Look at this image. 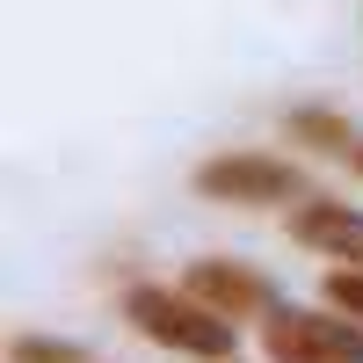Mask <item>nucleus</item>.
Returning a JSON list of instances; mask_svg holds the SVG:
<instances>
[{
  "label": "nucleus",
  "mask_w": 363,
  "mask_h": 363,
  "mask_svg": "<svg viewBox=\"0 0 363 363\" xmlns=\"http://www.w3.org/2000/svg\"><path fill=\"white\" fill-rule=\"evenodd\" d=\"M327 306H342L349 320H363V269H335V277H327Z\"/></svg>",
  "instance_id": "nucleus-8"
},
{
  "label": "nucleus",
  "mask_w": 363,
  "mask_h": 363,
  "mask_svg": "<svg viewBox=\"0 0 363 363\" xmlns=\"http://www.w3.org/2000/svg\"><path fill=\"white\" fill-rule=\"evenodd\" d=\"M291 233L306 240V247L363 269V211H342V203H327V196H306V203H298V218H291Z\"/></svg>",
  "instance_id": "nucleus-5"
},
{
  "label": "nucleus",
  "mask_w": 363,
  "mask_h": 363,
  "mask_svg": "<svg viewBox=\"0 0 363 363\" xmlns=\"http://www.w3.org/2000/svg\"><path fill=\"white\" fill-rule=\"evenodd\" d=\"M189 298H203V306L225 313V320H247V313H269V306H277L269 277H255V269H240V262H196V269H189Z\"/></svg>",
  "instance_id": "nucleus-4"
},
{
  "label": "nucleus",
  "mask_w": 363,
  "mask_h": 363,
  "mask_svg": "<svg viewBox=\"0 0 363 363\" xmlns=\"http://www.w3.org/2000/svg\"><path fill=\"white\" fill-rule=\"evenodd\" d=\"M262 349L269 363H363V320L313 313V306H269L262 320Z\"/></svg>",
  "instance_id": "nucleus-2"
},
{
  "label": "nucleus",
  "mask_w": 363,
  "mask_h": 363,
  "mask_svg": "<svg viewBox=\"0 0 363 363\" xmlns=\"http://www.w3.org/2000/svg\"><path fill=\"white\" fill-rule=\"evenodd\" d=\"M349 160H356V174H363V145H356V153H349Z\"/></svg>",
  "instance_id": "nucleus-9"
},
{
  "label": "nucleus",
  "mask_w": 363,
  "mask_h": 363,
  "mask_svg": "<svg viewBox=\"0 0 363 363\" xmlns=\"http://www.w3.org/2000/svg\"><path fill=\"white\" fill-rule=\"evenodd\" d=\"M124 320L138 327L145 342H160L174 356H233V320L211 313L203 298L189 291H160V284H138L124 298Z\"/></svg>",
  "instance_id": "nucleus-1"
},
{
  "label": "nucleus",
  "mask_w": 363,
  "mask_h": 363,
  "mask_svg": "<svg viewBox=\"0 0 363 363\" xmlns=\"http://www.w3.org/2000/svg\"><path fill=\"white\" fill-rule=\"evenodd\" d=\"M8 363H87V349L80 342H51V335H15Z\"/></svg>",
  "instance_id": "nucleus-7"
},
{
  "label": "nucleus",
  "mask_w": 363,
  "mask_h": 363,
  "mask_svg": "<svg viewBox=\"0 0 363 363\" xmlns=\"http://www.w3.org/2000/svg\"><path fill=\"white\" fill-rule=\"evenodd\" d=\"M291 138H306V145H320V153H356V131L342 124V116H327V109H291Z\"/></svg>",
  "instance_id": "nucleus-6"
},
{
  "label": "nucleus",
  "mask_w": 363,
  "mask_h": 363,
  "mask_svg": "<svg viewBox=\"0 0 363 363\" xmlns=\"http://www.w3.org/2000/svg\"><path fill=\"white\" fill-rule=\"evenodd\" d=\"M196 196H211V203H284V196H306V174L291 160H269V153H225V160L196 167Z\"/></svg>",
  "instance_id": "nucleus-3"
}]
</instances>
